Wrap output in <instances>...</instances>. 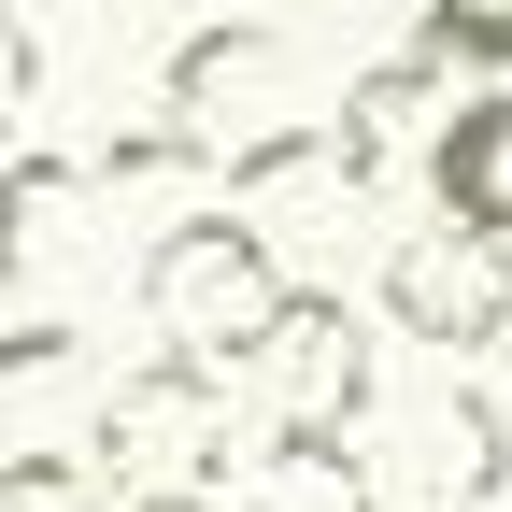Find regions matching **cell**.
<instances>
[{
  "instance_id": "obj_2",
  "label": "cell",
  "mask_w": 512,
  "mask_h": 512,
  "mask_svg": "<svg viewBox=\"0 0 512 512\" xmlns=\"http://www.w3.org/2000/svg\"><path fill=\"white\" fill-rule=\"evenodd\" d=\"M285 256H271V228L256 214H228V200H200V214H171L157 242H143V328L171 342V356H242L256 328L285 313Z\"/></svg>"
},
{
  "instance_id": "obj_13",
  "label": "cell",
  "mask_w": 512,
  "mask_h": 512,
  "mask_svg": "<svg viewBox=\"0 0 512 512\" xmlns=\"http://www.w3.org/2000/svg\"><path fill=\"white\" fill-rule=\"evenodd\" d=\"M86 370V328H57V313H29V328H0V413L43 399V384H72Z\"/></svg>"
},
{
  "instance_id": "obj_12",
  "label": "cell",
  "mask_w": 512,
  "mask_h": 512,
  "mask_svg": "<svg viewBox=\"0 0 512 512\" xmlns=\"http://www.w3.org/2000/svg\"><path fill=\"white\" fill-rule=\"evenodd\" d=\"M413 43L441 57V72H512V0H413Z\"/></svg>"
},
{
  "instance_id": "obj_10",
  "label": "cell",
  "mask_w": 512,
  "mask_h": 512,
  "mask_svg": "<svg viewBox=\"0 0 512 512\" xmlns=\"http://www.w3.org/2000/svg\"><path fill=\"white\" fill-rule=\"evenodd\" d=\"M86 214V157H0V285H43L72 256Z\"/></svg>"
},
{
  "instance_id": "obj_9",
  "label": "cell",
  "mask_w": 512,
  "mask_h": 512,
  "mask_svg": "<svg viewBox=\"0 0 512 512\" xmlns=\"http://www.w3.org/2000/svg\"><path fill=\"white\" fill-rule=\"evenodd\" d=\"M228 512H384L356 441H256L228 470Z\"/></svg>"
},
{
  "instance_id": "obj_6",
  "label": "cell",
  "mask_w": 512,
  "mask_h": 512,
  "mask_svg": "<svg viewBox=\"0 0 512 512\" xmlns=\"http://www.w3.org/2000/svg\"><path fill=\"white\" fill-rule=\"evenodd\" d=\"M427 200L456 214V228H498V242H512V86L441 100V128H427Z\"/></svg>"
},
{
  "instance_id": "obj_1",
  "label": "cell",
  "mask_w": 512,
  "mask_h": 512,
  "mask_svg": "<svg viewBox=\"0 0 512 512\" xmlns=\"http://www.w3.org/2000/svg\"><path fill=\"white\" fill-rule=\"evenodd\" d=\"M86 456L128 484V498H228L242 470V384L214 356H143V370H114L100 384V413H86Z\"/></svg>"
},
{
  "instance_id": "obj_5",
  "label": "cell",
  "mask_w": 512,
  "mask_h": 512,
  "mask_svg": "<svg viewBox=\"0 0 512 512\" xmlns=\"http://www.w3.org/2000/svg\"><path fill=\"white\" fill-rule=\"evenodd\" d=\"M384 328L427 342V356H484L512 328V242L498 228H456V214H427L384 242Z\"/></svg>"
},
{
  "instance_id": "obj_8",
  "label": "cell",
  "mask_w": 512,
  "mask_h": 512,
  "mask_svg": "<svg viewBox=\"0 0 512 512\" xmlns=\"http://www.w3.org/2000/svg\"><path fill=\"white\" fill-rule=\"evenodd\" d=\"M328 128L356 143V171L384 185V157H413L427 128H441V57H427V43H399V57H370V72L342 86V114H328Z\"/></svg>"
},
{
  "instance_id": "obj_3",
  "label": "cell",
  "mask_w": 512,
  "mask_h": 512,
  "mask_svg": "<svg viewBox=\"0 0 512 512\" xmlns=\"http://www.w3.org/2000/svg\"><path fill=\"white\" fill-rule=\"evenodd\" d=\"M228 384H242L256 441H356L370 427V328H356V299L285 285V313L228 356Z\"/></svg>"
},
{
  "instance_id": "obj_7",
  "label": "cell",
  "mask_w": 512,
  "mask_h": 512,
  "mask_svg": "<svg viewBox=\"0 0 512 512\" xmlns=\"http://www.w3.org/2000/svg\"><path fill=\"white\" fill-rule=\"evenodd\" d=\"M413 470L441 512H498L512 498V413H498V384H456L427 427H413Z\"/></svg>"
},
{
  "instance_id": "obj_16",
  "label": "cell",
  "mask_w": 512,
  "mask_h": 512,
  "mask_svg": "<svg viewBox=\"0 0 512 512\" xmlns=\"http://www.w3.org/2000/svg\"><path fill=\"white\" fill-rule=\"evenodd\" d=\"M214 15H242V0H214Z\"/></svg>"
},
{
  "instance_id": "obj_15",
  "label": "cell",
  "mask_w": 512,
  "mask_h": 512,
  "mask_svg": "<svg viewBox=\"0 0 512 512\" xmlns=\"http://www.w3.org/2000/svg\"><path fill=\"white\" fill-rule=\"evenodd\" d=\"M114 512H228V498H114Z\"/></svg>"
},
{
  "instance_id": "obj_14",
  "label": "cell",
  "mask_w": 512,
  "mask_h": 512,
  "mask_svg": "<svg viewBox=\"0 0 512 512\" xmlns=\"http://www.w3.org/2000/svg\"><path fill=\"white\" fill-rule=\"evenodd\" d=\"M484 384H498V413H512V328H498V342H484Z\"/></svg>"
},
{
  "instance_id": "obj_4",
  "label": "cell",
  "mask_w": 512,
  "mask_h": 512,
  "mask_svg": "<svg viewBox=\"0 0 512 512\" xmlns=\"http://www.w3.org/2000/svg\"><path fill=\"white\" fill-rule=\"evenodd\" d=\"M299 114H313V57L271 15H200L171 43V128L185 143L242 157V143H271V128H299Z\"/></svg>"
},
{
  "instance_id": "obj_11",
  "label": "cell",
  "mask_w": 512,
  "mask_h": 512,
  "mask_svg": "<svg viewBox=\"0 0 512 512\" xmlns=\"http://www.w3.org/2000/svg\"><path fill=\"white\" fill-rule=\"evenodd\" d=\"M0 512H114V470L72 441H15L0 456Z\"/></svg>"
}]
</instances>
